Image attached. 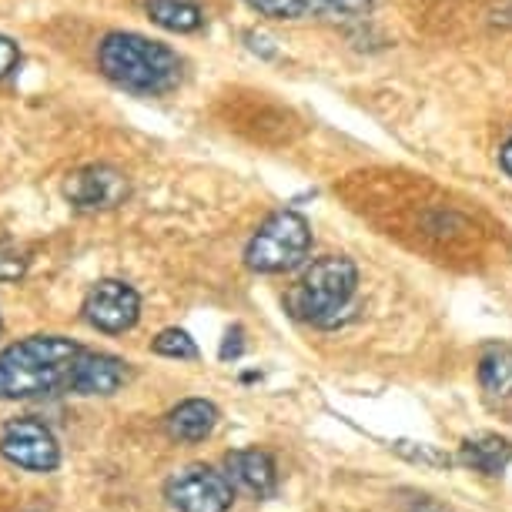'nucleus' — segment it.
I'll use <instances>...</instances> for the list:
<instances>
[{"label":"nucleus","instance_id":"f257e3e1","mask_svg":"<svg viewBox=\"0 0 512 512\" xmlns=\"http://www.w3.org/2000/svg\"><path fill=\"white\" fill-rule=\"evenodd\" d=\"M98 67L101 74L118 88L144 98L175 91L185 74V61L168 44L144 37L138 31H111L98 44Z\"/></svg>","mask_w":512,"mask_h":512},{"label":"nucleus","instance_id":"f03ea898","mask_svg":"<svg viewBox=\"0 0 512 512\" xmlns=\"http://www.w3.org/2000/svg\"><path fill=\"white\" fill-rule=\"evenodd\" d=\"M81 345L64 335H31L0 352V399H41L67 389Z\"/></svg>","mask_w":512,"mask_h":512},{"label":"nucleus","instance_id":"7ed1b4c3","mask_svg":"<svg viewBox=\"0 0 512 512\" xmlns=\"http://www.w3.org/2000/svg\"><path fill=\"white\" fill-rule=\"evenodd\" d=\"M359 292V265L349 255H322L305 268V275L285 295V305L298 322L328 328L349 312Z\"/></svg>","mask_w":512,"mask_h":512},{"label":"nucleus","instance_id":"20e7f679","mask_svg":"<svg viewBox=\"0 0 512 512\" xmlns=\"http://www.w3.org/2000/svg\"><path fill=\"white\" fill-rule=\"evenodd\" d=\"M312 251V228L292 208L272 211L245 248V265L258 275H282L292 272Z\"/></svg>","mask_w":512,"mask_h":512},{"label":"nucleus","instance_id":"39448f33","mask_svg":"<svg viewBox=\"0 0 512 512\" xmlns=\"http://www.w3.org/2000/svg\"><path fill=\"white\" fill-rule=\"evenodd\" d=\"M0 456L27 472H54L61 466V446H57L54 432L31 415H21V419H11L4 425Z\"/></svg>","mask_w":512,"mask_h":512},{"label":"nucleus","instance_id":"423d86ee","mask_svg":"<svg viewBox=\"0 0 512 512\" xmlns=\"http://www.w3.org/2000/svg\"><path fill=\"white\" fill-rule=\"evenodd\" d=\"M164 496L178 512H228L235 489L225 472L211 466H185L168 479Z\"/></svg>","mask_w":512,"mask_h":512},{"label":"nucleus","instance_id":"0eeeda50","mask_svg":"<svg viewBox=\"0 0 512 512\" xmlns=\"http://www.w3.org/2000/svg\"><path fill=\"white\" fill-rule=\"evenodd\" d=\"M81 315H84V322L91 328H98V332H108V335L131 332L141 318V295L134 292L128 282H121V278H101V282H94L91 292L84 295Z\"/></svg>","mask_w":512,"mask_h":512},{"label":"nucleus","instance_id":"6e6552de","mask_svg":"<svg viewBox=\"0 0 512 512\" xmlns=\"http://www.w3.org/2000/svg\"><path fill=\"white\" fill-rule=\"evenodd\" d=\"M131 195V181L111 164H84L67 175L64 198L77 211H111Z\"/></svg>","mask_w":512,"mask_h":512},{"label":"nucleus","instance_id":"1a4fd4ad","mask_svg":"<svg viewBox=\"0 0 512 512\" xmlns=\"http://www.w3.org/2000/svg\"><path fill=\"white\" fill-rule=\"evenodd\" d=\"M131 379L128 362L118 359V355L108 352H81V359L74 362L71 382H67V392L74 395H114L124 389V382Z\"/></svg>","mask_w":512,"mask_h":512},{"label":"nucleus","instance_id":"9d476101","mask_svg":"<svg viewBox=\"0 0 512 512\" xmlns=\"http://www.w3.org/2000/svg\"><path fill=\"white\" fill-rule=\"evenodd\" d=\"M225 476L231 489L245 496L268 499L278 489V466L265 449H235L225 456Z\"/></svg>","mask_w":512,"mask_h":512},{"label":"nucleus","instance_id":"9b49d317","mask_svg":"<svg viewBox=\"0 0 512 512\" xmlns=\"http://www.w3.org/2000/svg\"><path fill=\"white\" fill-rule=\"evenodd\" d=\"M479 389L492 409H506L512 405V345H486L479 355Z\"/></svg>","mask_w":512,"mask_h":512},{"label":"nucleus","instance_id":"f8f14e48","mask_svg":"<svg viewBox=\"0 0 512 512\" xmlns=\"http://www.w3.org/2000/svg\"><path fill=\"white\" fill-rule=\"evenodd\" d=\"M168 436L178 442H201L215 432L218 425V405L208 399H185L168 412Z\"/></svg>","mask_w":512,"mask_h":512},{"label":"nucleus","instance_id":"ddd939ff","mask_svg":"<svg viewBox=\"0 0 512 512\" xmlns=\"http://www.w3.org/2000/svg\"><path fill=\"white\" fill-rule=\"evenodd\" d=\"M459 462L479 476H502L512 462V442L502 436H472L459 446Z\"/></svg>","mask_w":512,"mask_h":512},{"label":"nucleus","instance_id":"4468645a","mask_svg":"<svg viewBox=\"0 0 512 512\" xmlns=\"http://www.w3.org/2000/svg\"><path fill=\"white\" fill-rule=\"evenodd\" d=\"M144 11L151 24L171 34H198L208 21L201 0H144Z\"/></svg>","mask_w":512,"mask_h":512},{"label":"nucleus","instance_id":"2eb2a0df","mask_svg":"<svg viewBox=\"0 0 512 512\" xmlns=\"http://www.w3.org/2000/svg\"><path fill=\"white\" fill-rule=\"evenodd\" d=\"M298 17H359L369 14L375 0H295Z\"/></svg>","mask_w":512,"mask_h":512},{"label":"nucleus","instance_id":"dca6fc26","mask_svg":"<svg viewBox=\"0 0 512 512\" xmlns=\"http://www.w3.org/2000/svg\"><path fill=\"white\" fill-rule=\"evenodd\" d=\"M395 456H402L405 462L412 466H422V469H449L452 459L449 452H442L439 446H429V442H412V439H395L392 442Z\"/></svg>","mask_w":512,"mask_h":512},{"label":"nucleus","instance_id":"f3484780","mask_svg":"<svg viewBox=\"0 0 512 512\" xmlns=\"http://www.w3.org/2000/svg\"><path fill=\"white\" fill-rule=\"evenodd\" d=\"M154 352L164 355V359H198V345L185 328H164V332L154 338Z\"/></svg>","mask_w":512,"mask_h":512},{"label":"nucleus","instance_id":"a211bd4d","mask_svg":"<svg viewBox=\"0 0 512 512\" xmlns=\"http://www.w3.org/2000/svg\"><path fill=\"white\" fill-rule=\"evenodd\" d=\"M27 272V258L11 245H0V282H17Z\"/></svg>","mask_w":512,"mask_h":512},{"label":"nucleus","instance_id":"6ab92c4d","mask_svg":"<svg viewBox=\"0 0 512 512\" xmlns=\"http://www.w3.org/2000/svg\"><path fill=\"white\" fill-rule=\"evenodd\" d=\"M17 64H21V47H17L11 37L0 34V81L11 77L17 71Z\"/></svg>","mask_w":512,"mask_h":512},{"label":"nucleus","instance_id":"aec40b11","mask_svg":"<svg viewBox=\"0 0 512 512\" xmlns=\"http://www.w3.org/2000/svg\"><path fill=\"white\" fill-rule=\"evenodd\" d=\"M241 335H245V332H241V328L235 325V328H231V332L225 335V342H221V359H231V362H235L238 359V355L241 352H245V342H241Z\"/></svg>","mask_w":512,"mask_h":512},{"label":"nucleus","instance_id":"412c9836","mask_svg":"<svg viewBox=\"0 0 512 512\" xmlns=\"http://www.w3.org/2000/svg\"><path fill=\"white\" fill-rule=\"evenodd\" d=\"M245 41H248V47H251V51H255V54H262V57H275L278 51H275V41H272V37H265V34H258V31H248L245 34Z\"/></svg>","mask_w":512,"mask_h":512},{"label":"nucleus","instance_id":"4be33fe9","mask_svg":"<svg viewBox=\"0 0 512 512\" xmlns=\"http://www.w3.org/2000/svg\"><path fill=\"white\" fill-rule=\"evenodd\" d=\"M405 512H456V509H449L446 502H439V499L419 496V499H412L409 506H405Z\"/></svg>","mask_w":512,"mask_h":512},{"label":"nucleus","instance_id":"5701e85b","mask_svg":"<svg viewBox=\"0 0 512 512\" xmlns=\"http://www.w3.org/2000/svg\"><path fill=\"white\" fill-rule=\"evenodd\" d=\"M499 164H502V171L512 178V138L502 144V151H499Z\"/></svg>","mask_w":512,"mask_h":512}]
</instances>
